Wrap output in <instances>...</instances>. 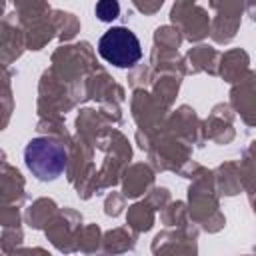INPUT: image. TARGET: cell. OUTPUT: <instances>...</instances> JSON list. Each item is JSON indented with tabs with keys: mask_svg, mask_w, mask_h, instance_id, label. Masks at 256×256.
Returning a JSON list of instances; mask_svg holds the SVG:
<instances>
[{
	"mask_svg": "<svg viewBox=\"0 0 256 256\" xmlns=\"http://www.w3.org/2000/svg\"><path fill=\"white\" fill-rule=\"evenodd\" d=\"M98 54L112 66L130 68L142 58V46L132 30L114 26L102 34L98 42Z\"/></svg>",
	"mask_w": 256,
	"mask_h": 256,
	"instance_id": "1",
	"label": "cell"
},
{
	"mask_svg": "<svg viewBox=\"0 0 256 256\" xmlns=\"http://www.w3.org/2000/svg\"><path fill=\"white\" fill-rule=\"evenodd\" d=\"M26 166L40 180H54L66 166L64 148L50 138H34L26 146Z\"/></svg>",
	"mask_w": 256,
	"mask_h": 256,
	"instance_id": "2",
	"label": "cell"
},
{
	"mask_svg": "<svg viewBox=\"0 0 256 256\" xmlns=\"http://www.w3.org/2000/svg\"><path fill=\"white\" fill-rule=\"evenodd\" d=\"M118 10H120V6L116 4V2H108V0H104V2H98L96 4V14H98V18L100 20H114L116 16H118Z\"/></svg>",
	"mask_w": 256,
	"mask_h": 256,
	"instance_id": "3",
	"label": "cell"
}]
</instances>
